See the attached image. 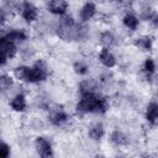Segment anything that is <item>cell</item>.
Returning <instances> with one entry per match:
<instances>
[{"label":"cell","instance_id":"cell-1","mask_svg":"<svg viewBox=\"0 0 158 158\" xmlns=\"http://www.w3.org/2000/svg\"><path fill=\"white\" fill-rule=\"evenodd\" d=\"M110 109V101L106 96L98 94L96 91L80 93V96L75 104L77 115L84 116L88 114L104 115Z\"/></svg>","mask_w":158,"mask_h":158},{"label":"cell","instance_id":"cell-2","mask_svg":"<svg viewBox=\"0 0 158 158\" xmlns=\"http://www.w3.org/2000/svg\"><path fill=\"white\" fill-rule=\"evenodd\" d=\"M48 74H49V69H48L47 63L42 59H38L32 65H28L25 83L26 84H40L48 78Z\"/></svg>","mask_w":158,"mask_h":158},{"label":"cell","instance_id":"cell-3","mask_svg":"<svg viewBox=\"0 0 158 158\" xmlns=\"http://www.w3.org/2000/svg\"><path fill=\"white\" fill-rule=\"evenodd\" d=\"M15 9L17 10V12L20 14L21 19L31 25L33 22H36L38 20V15H40V10L38 7L33 4V2H30V1H21V2H17L15 4Z\"/></svg>","mask_w":158,"mask_h":158},{"label":"cell","instance_id":"cell-4","mask_svg":"<svg viewBox=\"0 0 158 158\" xmlns=\"http://www.w3.org/2000/svg\"><path fill=\"white\" fill-rule=\"evenodd\" d=\"M33 146L36 149V153L40 158H53L54 151L51 141L44 136H37L33 141Z\"/></svg>","mask_w":158,"mask_h":158},{"label":"cell","instance_id":"cell-5","mask_svg":"<svg viewBox=\"0 0 158 158\" xmlns=\"http://www.w3.org/2000/svg\"><path fill=\"white\" fill-rule=\"evenodd\" d=\"M96 12H98V6L95 2H93V1L83 2L78 11V17L80 20V23H85V22H89L90 20H93L95 17Z\"/></svg>","mask_w":158,"mask_h":158},{"label":"cell","instance_id":"cell-6","mask_svg":"<svg viewBox=\"0 0 158 158\" xmlns=\"http://www.w3.org/2000/svg\"><path fill=\"white\" fill-rule=\"evenodd\" d=\"M69 114L63 109H51L48 114V121L54 127H62L69 121Z\"/></svg>","mask_w":158,"mask_h":158},{"label":"cell","instance_id":"cell-7","mask_svg":"<svg viewBox=\"0 0 158 158\" xmlns=\"http://www.w3.org/2000/svg\"><path fill=\"white\" fill-rule=\"evenodd\" d=\"M69 2L68 1H64V0H51V1H47L46 2V10L54 15V16H64L67 12H68V9H69Z\"/></svg>","mask_w":158,"mask_h":158},{"label":"cell","instance_id":"cell-8","mask_svg":"<svg viewBox=\"0 0 158 158\" xmlns=\"http://www.w3.org/2000/svg\"><path fill=\"white\" fill-rule=\"evenodd\" d=\"M98 60L106 69H111V68L116 67V64H117V59H116L115 54L111 52V49L102 48V47L98 53Z\"/></svg>","mask_w":158,"mask_h":158},{"label":"cell","instance_id":"cell-9","mask_svg":"<svg viewBox=\"0 0 158 158\" xmlns=\"http://www.w3.org/2000/svg\"><path fill=\"white\" fill-rule=\"evenodd\" d=\"M17 44L10 41L4 33H0V52L6 54L9 59H11L17 54Z\"/></svg>","mask_w":158,"mask_h":158},{"label":"cell","instance_id":"cell-10","mask_svg":"<svg viewBox=\"0 0 158 158\" xmlns=\"http://www.w3.org/2000/svg\"><path fill=\"white\" fill-rule=\"evenodd\" d=\"M9 106L12 111L15 112H25L26 109H27V99H26V95L23 93H17L15 94L11 100L9 101Z\"/></svg>","mask_w":158,"mask_h":158},{"label":"cell","instance_id":"cell-11","mask_svg":"<svg viewBox=\"0 0 158 158\" xmlns=\"http://www.w3.org/2000/svg\"><path fill=\"white\" fill-rule=\"evenodd\" d=\"M105 136V126L102 122L100 121H96V122H93L89 125L88 127V137L91 139V141H95V142H99L104 138Z\"/></svg>","mask_w":158,"mask_h":158},{"label":"cell","instance_id":"cell-12","mask_svg":"<svg viewBox=\"0 0 158 158\" xmlns=\"http://www.w3.org/2000/svg\"><path fill=\"white\" fill-rule=\"evenodd\" d=\"M144 120L152 127H154L157 125V120H158V104L154 100H152V101H149L147 104L146 110H144Z\"/></svg>","mask_w":158,"mask_h":158},{"label":"cell","instance_id":"cell-13","mask_svg":"<svg viewBox=\"0 0 158 158\" xmlns=\"http://www.w3.org/2000/svg\"><path fill=\"white\" fill-rule=\"evenodd\" d=\"M109 139H110L111 144H114L115 147H125L130 143V139H128L127 135L123 131L118 130V128L111 131V133L109 136Z\"/></svg>","mask_w":158,"mask_h":158},{"label":"cell","instance_id":"cell-14","mask_svg":"<svg viewBox=\"0 0 158 158\" xmlns=\"http://www.w3.org/2000/svg\"><path fill=\"white\" fill-rule=\"evenodd\" d=\"M121 22H122V26L126 30H128V31H136L139 27L141 20H139V17L136 14H133V12H126L122 16Z\"/></svg>","mask_w":158,"mask_h":158},{"label":"cell","instance_id":"cell-15","mask_svg":"<svg viewBox=\"0 0 158 158\" xmlns=\"http://www.w3.org/2000/svg\"><path fill=\"white\" fill-rule=\"evenodd\" d=\"M4 35L16 44L23 43L28 38V35L23 28H10L9 31L4 32Z\"/></svg>","mask_w":158,"mask_h":158},{"label":"cell","instance_id":"cell-16","mask_svg":"<svg viewBox=\"0 0 158 158\" xmlns=\"http://www.w3.org/2000/svg\"><path fill=\"white\" fill-rule=\"evenodd\" d=\"M156 70H157L156 60L152 57H147L142 63V72H143L144 77L147 78V80H152L154 78Z\"/></svg>","mask_w":158,"mask_h":158},{"label":"cell","instance_id":"cell-17","mask_svg":"<svg viewBox=\"0 0 158 158\" xmlns=\"http://www.w3.org/2000/svg\"><path fill=\"white\" fill-rule=\"evenodd\" d=\"M100 40V44L102 46V48H111L112 46L116 44V37L111 31H104L100 33L99 36Z\"/></svg>","mask_w":158,"mask_h":158},{"label":"cell","instance_id":"cell-18","mask_svg":"<svg viewBox=\"0 0 158 158\" xmlns=\"http://www.w3.org/2000/svg\"><path fill=\"white\" fill-rule=\"evenodd\" d=\"M135 46L142 51H151L152 47H153V40L151 36L148 35H144V36H141V37H137L135 40Z\"/></svg>","mask_w":158,"mask_h":158},{"label":"cell","instance_id":"cell-19","mask_svg":"<svg viewBox=\"0 0 158 158\" xmlns=\"http://www.w3.org/2000/svg\"><path fill=\"white\" fill-rule=\"evenodd\" d=\"M72 68H73V72H74L77 75H79V77H85V75H88V73L90 72V68H89L88 63L84 62V60H75V62L73 63Z\"/></svg>","mask_w":158,"mask_h":158},{"label":"cell","instance_id":"cell-20","mask_svg":"<svg viewBox=\"0 0 158 158\" xmlns=\"http://www.w3.org/2000/svg\"><path fill=\"white\" fill-rule=\"evenodd\" d=\"M14 77L10 74H0V93H6L9 91L12 85H14Z\"/></svg>","mask_w":158,"mask_h":158},{"label":"cell","instance_id":"cell-21","mask_svg":"<svg viewBox=\"0 0 158 158\" xmlns=\"http://www.w3.org/2000/svg\"><path fill=\"white\" fill-rule=\"evenodd\" d=\"M27 69H28V65H25V64H21V65L15 67L14 70H12L14 79H16V80H19L21 83H25L26 75H27Z\"/></svg>","mask_w":158,"mask_h":158},{"label":"cell","instance_id":"cell-22","mask_svg":"<svg viewBox=\"0 0 158 158\" xmlns=\"http://www.w3.org/2000/svg\"><path fill=\"white\" fill-rule=\"evenodd\" d=\"M11 156V147L9 143L0 141V158H10Z\"/></svg>","mask_w":158,"mask_h":158},{"label":"cell","instance_id":"cell-23","mask_svg":"<svg viewBox=\"0 0 158 158\" xmlns=\"http://www.w3.org/2000/svg\"><path fill=\"white\" fill-rule=\"evenodd\" d=\"M9 16V9L5 6H0V26L5 25Z\"/></svg>","mask_w":158,"mask_h":158},{"label":"cell","instance_id":"cell-24","mask_svg":"<svg viewBox=\"0 0 158 158\" xmlns=\"http://www.w3.org/2000/svg\"><path fill=\"white\" fill-rule=\"evenodd\" d=\"M7 62H9V57L6 54H4L2 52H0V68L5 67L7 64Z\"/></svg>","mask_w":158,"mask_h":158},{"label":"cell","instance_id":"cell-25","mask_svg":"<svg viewBox=\"0 0 158 158\" xmlns=\"http://www.w3.org/2000/svg\"><path fill=\"white\" fill-rule=\"evenodd\" d=\"M93 158H107L104 153H96V154H94V157Z\"/></svg>","mask_w":158,"mask_h":158}]
</instances>
